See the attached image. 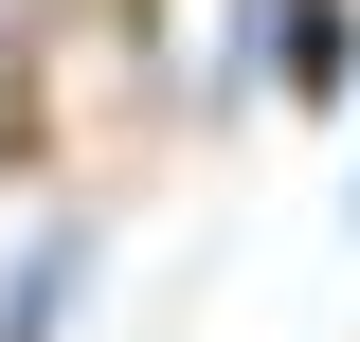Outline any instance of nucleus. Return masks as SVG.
<instances>
[{"label":"nucleus","mask_w":360,"mask_h":342,"mask_svg":"<svg viewBox=\"0 0 360 342\" xmlns=\"http://www.w3.org/2000/svg\"><path fill=\"white\" fill-rule=\"evenodd\" d=\"M252 72L288 108H360V0H252Z\"/></svg>","instance_id":"f257e3e1"},{"label":"nucleus","mask_w":360,"mask_h":342,"mask_svg":"<svg viewBox=\"0 0 360 342\" xmlns=\"http://www.w3.org/2000/svg\"><path fill=\"white\" fill-rule=\"evenodd\" d=\"M72 289H90V234H72V216H54L37 253L0 270V342H72Z\"/></svg>","instance_id":"f03ea898"}]
</instances>
